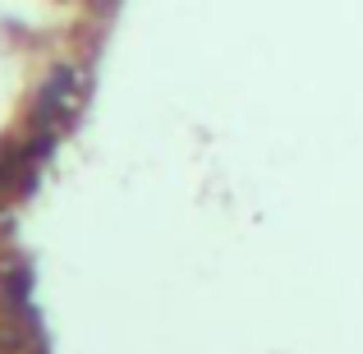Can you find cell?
Here are the masks:
<instances>
[{"mask_svg": "<svg viewBox=\"0 0 363 354\" xmlns=\"http://www.w3.org/2000/svg\"><path fill=\"white\" fill-rule=\"evenodd\" d=\"M74 106H79V74L69 65H51V74L42 79L33 97V124H69L74 120Z\"/></svg>", "mask_w": 363, "mask_h": 354, "instance_id": "cell-1", "label": "cell"}, {"mask_svg": "<svg viewBox=\"0 0 363 354\" xmlns=\"http://www.w3.org/2000/svg\"><path fill=\"white\" fill-rule=\"evenodd\" d=\"M5 299H14V304H23V299H28V272H23V267L5 276Z\"/></svg>", "mask_w": 363, "mask_h": 354, "instance_id": "cell-2", "label": "cell"}, {"mask_svg": "<svg viewBox=\"0 0 363 354\" xmlns=\"http://www.w3.org/2000/svg\"><path fill=\"white\" fill-rule=\"evenodd\" d=\"M88 5H92V9H101V14H116L120 0H88Z\"/></svg>", "mask_w": 363, "mask_h": 354, "instance_id": "cell-3", "label": "cell"}]
</instances>
